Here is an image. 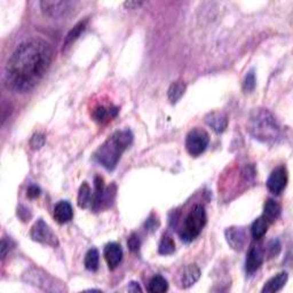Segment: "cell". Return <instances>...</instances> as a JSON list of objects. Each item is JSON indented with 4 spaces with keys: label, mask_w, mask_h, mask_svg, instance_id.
<instances>
[{
    "label": "cell",
    "mask_w": 293,
    "mask_h": 293,
    "mask_svg": "<svg viewBox=\"0 0 293 293\" xmlns=\"http://www.w3.org/2000/svg\"><path fill=\"white\" fill-rule=\"evenodd\" d=\"M53 60L50 45L40 39L22 43L8 58L5 80L8 89L16 93H26L43 79Z\"/></svg>",
    "instance_id": "obj_1"
},
{
    "label": "cell",
    "mask_w": 293,
    "mask_h": 293,
    "mask_svg": "<svg viewBox=\"0 0 293 293\" xmlns=\"http://www.w3.org/2000/svg\"><path fill=\"white\" fill-rule=\"evenodd\" d=\"M132 141L133 134L130 130L114 132L99 146L93 157L105 169L113 171L117 167V164L121 160L124 151L131 145Z\"/></svg>",
    "instance_id": "obj_2"
},
{
    "label": "cell",
    "mask_w": 293,
    "mask_h": 293,
    "mask_svg": "<svg viewBox=\"0 0 293 293\" xmlns=\"http://www.w3.org/2000/svg\"><path fill=\"white\" fill-rule=\"evenodd\" d=\"M247 131L255 140L263 143H276L281 136V127L272 113L266 109H254L251 112Z\"/></svg>",
    "instance_id": "obj_3"
},
{
    "label": "cell",
    "mask_w": 293,
    "mask_h": 293,
    "mask_svg": "<svg viewBox=\"0 0 293 293\" xmlns=\"http://www.w3.org/2000/svg\"><path fill=\"white\" fill-rule=\"evenodd\" d=\"M206 224V212L203 205H195L187 215L185 226L180 231L182 241L191 242L199 235Z\"/></svg>",
    "instance_id": "obj_4"
},
{
    "label": "cell",
    "mask_w": 293,
    "mask_h": 293,
    "mask_svg": "<svg viewBox=\"0 0 293 293\" xmlns=\"http://www.w3.org/2000/svg\"><path fill=\"white\" fill-rule=\"evenodd\" d=\"M210 142V136L208 132L196 127L188 133L186 139V148L189 155L197 157L204 153L208 148Z\"/></svg>",
    "instance_id": "obj_5"
},
{
    "label": "cell",
    "mask_w": 293,
    "mask_h": 293,
    "mask_svg": "<svg viewBox=\"0 0 293 293\" xmlns=\"http://www.w3.org/2000/svg\"><path fill=\"white\" fill-rule=\"evenodd\" d=\"M76 5V2H67V0H64V2L45 0V2L40 3V8L46 16L52 18H61L71 14Z\"/></svg>",
    "instance_id": "obj_6"
},
{
    "label": "cell",
    "mask_w": 293,
    "mask_h": 293,
    "mask_svg": "<svg viewBox=\"0 0 293 293\" xmlns=\"http://www.w3.org/2000/svg\"><path fill=\"white\" fill-rule=\"evenodd\" d=\"M30 236L35 242L41 243V244L56 247L58 245L57 237L53 232L52 229L46 223L44 220L39 219L31 228Z\"/></svg>",
    "instance_id": "obj_7"
},
{
    "label": "cell",
    "mask_w": 293,
    "mask_h": 293,
    "mask_svg": "<svg viewBox=\"0 0 293 293\" xmlns=\"http://www.w3.org/2000/svg\"><path fill=\"white\" fill-rule=\"evenodd\" d=\"M287 180H288L287 169L284 165H281V166H277L272 173H270L266 185H267V188L270 192H273L275 195H278L286 188Z\"/></svg>",
    "instance_id": "obj_8"
},
{
    "label": "cell",
    "mask_w": 293,
    "mask_h": 293,
    "mask_svg": "<svg viewBox=\"0 0 293 293\" xmlns=\"http://www.w3.org/2000/svg\"><path fill=\"white\" fill-rule=\"evenodd\" d=\"M226 238L228 244L231 246V249L236 251H242L246 245L247 237L245 231L242 228L230 227L226 230Z\"/></svg>",
    "instance_id": "obj_9"
},
{
    "label": "cell",
    "mask_w": 293,
    "mask_h": 293,
    "mask_svg": "<svg viewBox=\"0 0 293 293\" xmlns=\"http://www.w3.org/2000/svg\"><path fill=\"white\" fill-rule=\"evenodd\" d=\"M104 259L107 261L109 269H116L119 263L122 262L123 259V250L122 246L117 244V243H109V244L104 247L103 251Z\"/></svg>",
    "instance_id": "obj_10"
},
{
    "label": "cell",
    "mask_w": 293,
    "mask_h": 293,
    "mask_svg": "<svg viewBox=\"0 0 293 293\" xmlns=\"http://www.w3.org/2000/svg\"><path fill=\"white\" fill-rule=\"evenodd\" d=\"M73 218L71 204L67 200H61L54 208V219L60 224L70 222Z\"/></svg>",
    "instance_id": "obj_11"
},
{
    "label": "cell",
    "mask_w": 293,
    "mask_h": 293,
    "mask_svg": "<svg viewBox=\"0 0 293 293\" xmlns=\"http://www.w3.org/2000/svg\"><path fill=\"white\" fill-rule=\"evenodd\" d=\"M263 262V254L262 251H261L259 247L252 246L249 253H247L246 262H245V270L247 274L254 273L256 269H259V267Z\"/></svg>",
    "instance_id": "obj_12"
},
{
    "label": "cell",
    "mask_w": 293,
    "mask_h": 293,
    "mask_svg": "<svg viewBox=\"0 0 293 293\" xmlns=\"http://www.w3.org/2000/svg\"><path fill=\"white\" fill-rule=\"evenodd\" d=\"M200 277V270L196 265H188L183 269V272L180 276V286L183 288L190 287L191 285L198 281Z\"/></svg>",
    "instance_id": "obj_13"
},
{
    "label": "cell",
    "mask_w": 293,
    "mask_h": 293,
    "mask_svg": "<svg viewBox=\"0 0 293 293\" xmlns=\"http://www.w3.org/2000/svg\"><path fill=\"white\" fill-rule=\"evenodd\" d=\"M205 122L212 130L220 134L226 131L228 126V119L226 114L221 112H212L205 117Z\"/></svg>",
    "instance_id": "obj_14"
},
{
    "label": "cell",
    "mask_w": 293,
    "mask_h": 293,
    "mask_svg": "<svg viewBox=\"0 0 293 293\" xmlns=\"http://www.w3.org/2000/svg\"><path fill=\"white\" fill-rule=\"evenodd\" d=\"M287 273L282 272L277 274L276 276H274L269 279V281L265 284V286L262 288L263 293H274L277 292L279 290H282L287 282Z\"/></svg>",
    "instance_id": "obj_15"
},
{
    "label": "cell",
    "mask_w": 293,
    "mask_h": 293,
    "mask_svg": "<svg viewBox=\"0 0 293 293\" xmlns=\"http://www.w3.org/2000/svg\"><path fill=\"white\" fill-rule=\"evenodd\" d=\"M118 111L119 110L117 107H103V105H99V107L94 109L93 118L94 121L98 123H107L116 117Z\"/></svg>",
    "instance_id": "obj_16"
},
{
    "label": "cell",
    "mask_w": 293,
    "mask_h": 293,
    "mask_svg": "<svg viewBox=\"0 0 293 293\" xmlns=\"http://www.w3.org/2000/svg\"><path fill=\"white\" fill-rule=\"evenodd\" d=\"M281 211H282V208H281V205H279V203H277V201L274 199H268L267 201H266L263 206L262 217L267 220L269 223H272L279 217Z\"/></svg>",
    "instance_id": "obj_17"
},
{
    "label": "cell",
    "mask_w": 293,
    "mask_h": 293,
    "mask_svg": "<svg viewBox=\"0 0 293 293\" xmlns=\"http://www.w3.org/2000/svg\"><path fill=\"white\" fill-rule=\"evenodd\" d=\"M92 200H93V195L89 186V183L84 182L78 191V206L81 209H87L92 206Z\"/></svg>",
    "instance_id": "obj_18"
},
{
    "label": "cell",
    "mask_w": 293,
    "mask_h": 293,
    "mask_svg": "<svg viewBox=\"0 0 293 293\" xmlns=\"http://www.w3.org/2000/svg\"><path fill=\"white\" fill-rule=\"evenodd\" d=\"M86 24H87V20L80 21L79 23H77V24L73 26L70 31H69V34L66 37V40H64L63 48L70 47V45H72L78 38H79L81 32H84V30L86 29Z\"/></svg>",
    "instance_id": "obj_19"
},
{
    "label": "cell",
    "mask_w": 293,
    "mask_h": 293,
    "mask_svg": "<svg viewBox=\"0 0 293 293\" xmlns=\"http://www.w3.org/2000/svg\"><path fill=\"white\" fill-rule=\"evenodd\" d=\"M269 224L270 223L263 217H260L255 220L251 227V233L254 240H260V238H262L266 235Z\"/></svg>",
    "instance_id": "obj_20"
},
{
    "label": "cell",
    "mask_w": 293,
    "mask_h": 293,
    "mask_svg": "<svg viewBox=\"0 0 293 293\" xmlns=\"http://www.w3.org/2000/svg\"><path fill=\"white\" fill-rule=\"evenodd\" d=\"M186 91V84L182 81H175L169 86L167 95H168V100L171 101V103H177L179 100L182 98V95L185 94Z\"/></svg>",
    "instance_id": "obj_21"
},
{
    "label": "cell",
    "mask_w": 293,
    "mask_h": 293,
    "mask_svg": "<svg viewBox=\"0 0 293 293\" xmlns=\"http://www.w3.org/2000/svg\"><path fill=\"white\" fill-rule=\"evenodd\" d=\"M168 288V283L166 279L160 275H156L153 278L150 279L148 290L151 293H163L165 291H167Z\"/></svg>",
    "instance_id": "obj_22"
},
{
    "label": "cell",
    "mask_w": 293,
    "mask_h": 293,
    "mask_svg": "<svg viewBox=\"0 0 293 293\" xmlns=\"http://www.w3.org/2000/svg\"><path fill=\"white\" fill-rule=\"evenodd\" d=\"M99 260H100V254L99 251L96 249H91L87 252L85 255V267L90 272H96L99 268Z\"/></svg>",
    "instance_id": "obj_23"
},
{
    "label": "cell",
    "mask_w": 293,
    "mask_h": 293,
    "mask_svg": "<svg viewBox=\"0 0 293 293\" xmlns=\"http://www.w3.org/2000/svg\"><path fill=\"white\" fill-rule=\"evenodd\" d=\"M174 250H175V244H174L173 238L168 235H164L162 241H160L159 243V247H158L159 253L163 255H168V254H172Z\"/></svg>",
    "instance_id": "obj_24"
},
{
    "label": "cell",
    "mask_w": 293,
    "mask_h": 293,
    "mask_svg": "<svg viewBox=\"0 0 293 293\" xmlns=\"http://www.w3.org/2000/svg\"><path fill=\"white\" fill-rule=\"evenodd\" d=\"M255 89V73L254 70H250L247 72V75L243 82V91L245 93H251Z\"/></svg>",
    "instance_id": "obj_25"
},
{
    "label": "cell",
    "mask_w": 293,
    "mask_h": 293,
    "mask_svg": "<svg viewBox=\"0 0 293 293\" xmlns=\"http://www.w3.org/2000/svg\"><path fill=\"white\" fill-rule=\"evenodd\" d=\"M45 142H46L45 135H44V134H40V133H37V134H35L34 136H32L31 140H30V146H31V149H34V150L40 149L41 146H44Z\"/></svg>",
    "instance_id": "obj_26"
},
{
    "label": "cell",
    "mask_w": 293,
    "mask_h": 293,
    "mask_svg": "<svg viewBox=\"0 0 293 293\" xmlns=\"http://www.w3.org/2000/svg\"><path fill=\"white\" fill-rule=\"evenodd\" d=\"M127 245H128V247H130V250L132 252H135V251L139 250L140 245H141L139 236H137L136 233H132V235L130 236V238H128V241H127Z\"/></svg>",
    "instance_id": "obj_27"
},
{
    "label": "cell",
    "mask_w": 293,
    "mask_h": 293,
    "mask_svg": "<svg viewBox=\"0 0 293 293\" xmlns=\"http://www.w3.org/2000/svg\"><path fill=\"white\" fill-rule=\"evenodd\" d=\"M158 226H159V222H158V220L156 219L154 214L150 215L148 220L145 221V224H144L145 230H149V231H155L156 229L158 228Z\"/></svg>",
    "instance_id": "obj_28"
},
{
    "label": "cell",
    "mask_w": 293,
    "mask_h": 293,
    "mask_svg": "<svg viewBox=\"0 0 293 293\" xmlns=\"http://www.w3.org/2000/svg\"><path fill=\"white\" fill-rule=\"evenodd\" d=\"M40 195V188L36 185H32L26 190V196L29 197L30 199H35L37 197H39Z\"/></svg>",
    "instance_id": "obj_29"
},
{
    "label": "cell",
    "mask_w": 293,
    "mask_h": 293,
    "mask_svg": "<svg viewBox=\"0 0 293 293\" xmlns=\"http://www.w3.org/2000/svg\"><path fill=\"white\" fill-rule=\"evenodd\" d=\"M269 250H270V255L274 256V255H277L279 250H281V244H279L278 241H273L270 243L269 245Z\"/></svg>",
    "instance_id": "obj_30"
},
{
    "label": "cell",
    "mask_w": 293,
    "mask_h": 293,
    "mask_svg": "<svg viewBox=\"0 0 293 293\" xmlns=\"http://www.w3.org/2000/svg\"><path fill=\"white\" fill-rule=\"evenodd\" d=\"M9 251V242L6 241V238H3L2 241V259H5L7 252Z\"/></svg>",
    "instance_id": "obj_31"
},
{
    "label": "cell",
    "mask_w": 293,
    "mask_h": 293,
    "mask_svg": "<svg viewBox=\"0 0 293 293\" xmlns=\"http://www.w3.org/2000/svg\"><path fill=\"white\" fill-rule=\"evenodd\" d=\"M125 7H127L128 9H136L139 6H141L142 3L141 2H126L125 4Z\"/></svg>",
    "instance_id": "obj_32"
},
{
    "label": "cell",
    "mask_w": 293,
    "mask_h": 293,
    "mask_svg": "<svg viewBox=\"0 0 293 293\" xmlns=\"http://www.w3.org/2000/svg\"><path fill=\"white\" fill-rule=\"evenodd\" d=\"M128 290H130V291H141V287L139 285V283L132 282L130 284V287H128Z\"/></svg>",
    "instance_id": "obj_33"
}]
</instances>
